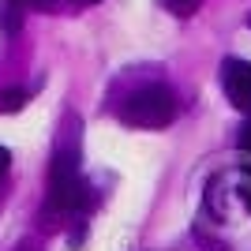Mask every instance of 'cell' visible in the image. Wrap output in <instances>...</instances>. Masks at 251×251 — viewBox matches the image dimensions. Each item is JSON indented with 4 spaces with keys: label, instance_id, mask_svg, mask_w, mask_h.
<instances>
[{
    "label": "cell",
    "instance_id": "277c9868",
    "mask_svg": "<svg viewBox=\"0 0 251 251\" xmlns=\"http://www.w3.org/2000/svg\"><path fill=\"white\" fill-rule=\"evenodd\" d=\"M23 11H26V8H23L19 0H4V4H0V30L15 34L23 26Z\"/></svg>",
    "mask_w": 251,
    "mask_h": 251
},
{
    "label": "cell",
    "instance_id": "8992f818",
    "mask_svg": "<svg viewBox=\"0 0 251 251\" xmlns=\"http://www.w3.org/2000/svg\"><path fill=\"white\" fill-rule=\"evenodd\" d=\"M202 0H165V8L173 11V15H180V19H188V15H195V8H199Z\"/></svg>",
    "mask_w": 251,
    "mask_h": 251
},
{
    "label": "cell",
    "instance_id": "6da1fadb",
    "mask_svg": "<svg viewBox=\"0 0 251 251\" xmlns=\"http://www.w3.org/2000/svg\"><path fill=\"white\" fill-rule=\"evenodd\" d=\"M127 127H165L176 120V94L165 83H150L139 94H131V101L120 113Z\"/></svg>",
    "mask_w": 251,
    "mask_h": 251
},
{
    "label": "cell",
    "instance_id": "ba28073f",
    "mask_svg": "<svg viewBox=\"0 0 251 251\" xmlns=\"http://www.w3.org/2000/svg\"><path fill=\"white\" fill-rule=\"evenodd\" d=\"M8 169H11V150L0 147V176H8Z\"/></svg>",
    "mask_w": 251,
    "mask_h": 251
},
{
    "label": "cell",
    "instance_id": "9c48e42d",
    "mask_svg": "<svg viewBox=\"0 0 251 251\" xmlns=\"http://www.w3.org/2000/svg\"><path fill=\"white\" fill-rule=\"evenodd\" d=\"M75 4H98V0H75Z\"/></svg>",
    "mask_w": 251,
    "mask_h": 251
},
{
    "label": "cell",
    "instance_id": "7a4b0ae2",
    "mask_svg": "<svg viewBox=\"0 0 251 251\" xmlns=\"http://www.w3.org/2000/svg\"><path fill=\"white\" fill-rule=\"evenodd\" d=\"M83 176H79V157L68 154V150H60L56 154V161H52V173H49V199L52 206H79L83 202Z\"/></svg>",
    "mask_w": 251,
    "mask_h": 251
},
{
    "label": "cell",
    "instance_id": "3957f363",
    "mask_svg": "<svg viewBox=\"0 0 251 251\" xmlns=\"http://www.w3.org/2000/svg\"><path fill=\"white\" fill-rule=\"evenodd\" d=\"M221 86H225V98H229L240 113L251 116V60H229L221 64Z\"/></svg>",
    "mask_w": 251,
    "mask_h": 251
},
{
    "label": "cell",
    "instance_id": "5b68a950",
    "mask_svg": "<svg viewBox=\"0 0 251 251\" xmlns=\"http://www.w3.org/2000/svg\"><path fill=\"white\" fill-rule=\"evenodd\" d=\"M26 90H0V113H19L26 105Z\"/></svg>",
    "mask_w": 251,
    "mask_h": 251
},
{
    "label": "cell",
    "instance_id": "52a82bcc",
    "mask_svg": "<svg viewBox=\"0 0 251 251\" xmlns=\"http://www.w3.org/2000/svg\"><path fill=\"white\" fill-rule=\"evenodd\" d=\"M236 143H240V150H244V154H251V120L240 127V139H236Z\"/></svg>",
    "mask_w": 251,
    "mask_h": 251
}]
</instances>
